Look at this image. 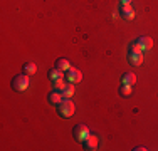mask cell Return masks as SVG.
Returning <instances> with one entry per match:
<instances>
[{
    "mask_svg": "<svg viewBox=\"0 0 158 151\" xmlns=\"http://www.w3.org/2000/svg\"><path fill=\"white\" fill-rule=\"evenodd\" d=\"M119 14H121V17L125 18V20H133L135 18V10H133L131 5H121Z\"/></svg>",
    "mask_w": 158,
    "mask_h": 151,
    "instance_id": "cell-7",
    "label": "cell"
},
{
    "mask_svg": "<svg viewBox=\"0 0 158 151\" xmlns=\"http://www.w3.org/2000/svg\"><path fill=\"white\" fill-rule=\"evenodd\" d=\"M121 5H131V0H119Z\"/></svg>",
    "mask_w": 158,
    "mask_h": 151,
    "instance_id": "cell-18",
    "label": "cell"
},
{
    "mask_svg": "<svg viewBox=\"0 0 158 151\" xmlns=\"http://www.w3.org/2000/svg\"><path fill=\"white\" fill-rule=\"evenodd\" d=\"M22 71H24V74L32 76V74H35V72H37V66H35L34 62H27V64H24Z\"/></svg>",
    "mask_w": 158,
    "mask_h": 151,
    "instance_id": "cell-14",
    "label": "cell"
},
{
    "mask_svg": "<svg viewBox=\"0 0 158 151\" xmlns=\"http://www.w3.org/2000/svg\"><path fill=\"white\" fill-rule=\"evenodd\" d=\"M135 82H136V74H135V72H125L121 76V84L135 86Z\"/></svg>",
    "mask_w": 158,
    "mask_h": 151,
    "instance_id": "cell-13",
    "label": "cell"
},
{
    "mask_svg": "<svg viewBox=\"0 0 158 151\" xmlns=\"http://www.w3.org/2000/svg\"><path fill=\"white\" fill-rule=\"evenodd\" d=\"M74 111H76V108H74V103L71 99H62L57 104V112L62 118H71L74 114Z\"/></svg>",
    "mask_w": 158,
    "mask_h": 151,
    "instance_id": "cell-2",
    "label": "cell"
},
{
    "mask_svg": "<svg viewBox=\"0 0 158 151\" xmlns=\"http://www.w3.org/2000/svg\"><path fill=\"white\" fill-rule=\"evenodd\" d=\"M76 84H71V82H67L66 88H64L61 92H62V97L64 99H71V97L74 96V92H76V88H74Z\"/></svg>",
    "mask_w": 158,
    "mask_h": 151,
    "instance_id": "cell-11",
    "label": "cell"
},
{
    "mask_svg": "<svg viewBox=\"0 0 158 151\" xmlns=\"http://www.w3.org/2000/svg\"><path fill=\"white\" fill-rule=\"evenodd\" d=\"M62 99H64V97H62V92H61V91H57V89L51 91V92L47 94V101H49L51 104H59Z\"/></svg>",
    "mask_w": 158,
    "mask_h": 151,
    "instance_id": "cell-8",
    "label": "cell"
},
{
    "mask_svg": "<svg viewBox=\"0 0 158 151\" xmlns=\"http://www.w3.org/2000/svg\"><path fill=\"white\" fill-rule=\"evenodd\" d=\"M82 148L88 149V151H94V149H98V138H96L94 134H89L88 138L82 141Z\"/></svg>",
    "mask_w": 158,
    "mask_h": 151,
    "instance_id": "cell-5",
    "label": "cell"
},
{
    "mask_svg": "<svg viewBox=\"0 0 158 151\" xmlns=\"http://www.w3.org/2000/svg\"><path fill=\"white\" fill-rule=\"evenodd\" d=\"M130 51H133V52H143L141 49H140V45H138V42L135 40L133 44H131V47H130Z\"/></svg>",
    "mask_w": 158,
    "mask_h": 151,
    "instance_id": "cell-17",
    "label": "cell"
},
{
    "mask_svg": "<svg viewBox=\"0 0 158 151\" xmlns=\"http://www.w3.org/2000/svg\"><path fill=\"white\" fill-rule=\"evenodd\" d=\"M54 67H57V69H61V71H64V72H67V71L71 69V62L67 59H64V57H59L57 60H56V66Z\"/></svg>",
    "mask_w": 158,
    "mask_h": 151,
    "instance_id": "cell-12",
    "label": "cell"
},
{
    "mask_svg": "<svg viewBox=\"0 0 158 151\" xmlns=\"http://www.w3.org/2000/svg\"><path fill=\"white\" fill-rule=\"evenodd\" d=\"M52 84H54V89H57V91H62L64 88H66V84H67V82L64 81V79H59V81L52 82Z\"/></svg>",
    "mask_w": 158,
    "mask_h": 151,
    "instance_id": "cell-16",
    "label": "cell"
},
{
    "mask_svg": "<svg viewBox=\"0 0 158 151\" xmlns=\"http://www.w3.org/2000/svg\"><path fill=\"white\" fill-rule=\"evenodd\" d=\"M119 94H121L123 97H130L131 94H133V86H130V84H121Z\"/></svg>",
    "mask_w": 158,
    "mask_h": 151,
    "instance_id": "cell-15",
    "label": "cell"
},
{
    "mask_svg": "<svg viewBox=\"0 0 158 151\" xmlns=\"http://www.w3.org/2000/svg\"><path fill=\"white\" fill-rule=\"evenodd\" d=\"M89 134L91 133H89V128L86 126V124H76V126L73 128V136H74V139L79 141V143H82Z\"/></svg>",
    "mask_w": 158,
    "mask_h": 151,
    "instance_id": "cell-3",
    "label": "cell"
},
{
    "mask_svg": "<svg viewBox=\"0 0 158 151\" xmlns=\"http://www.w3.org/2000/svg\"><path fill=\"white\" fill-rule=\"evenodd\" d=\"M47 77L51 79L52 82H56V81H59V79H64V71L57 69V67H52V69L47 72Z\"/></svg>",
    "mask_w": 158,
    "mask_h": 151,
    "instance_id": "cell-10",
    "label": "cell"
},
{
    "mask_svg": "<svg viewBox=\"0 0 158 151\" xmlns=\"http://www.w3.org/2000/svg\"><path fill=\"white\" fill-rule=\"evenodd\" d=\"M29 84H31V79H29L27 74H19L15 77L12 79V88L14 91H17V92H24V91H27Z\"/></svg>",
    "mask_w": 158,
    "mask_h": 151,
    "instance_id": "cell-1",
    "label": "cell"
},
{
    "mask_svg": "<svg viewBox=\"0 0 158 151\" xmlns=\"http://www.w3.org/2000/svg\"><path fill=\"white\" fill-rule=\"evenodd\" d=\"M66 81H67V82H71V84H79V82L82 81V74H81V71L76 69V67H71V69L66 72Z\"/></svg>",
    "mask_w": 158,
    "mask_h": 151,
    "instance_id": "cell-4",
    "label": "cell"
},
{
    "mask_svg": "<svg viewBox=\"0 0 158 151\" xmlns=\"http://www.w3.org/2000/svg\"><path fill=\"white\" fill-rule=\"evenodd\" d=\"M136 42H138V45H140V49H141L143 52H145V51H150V49L153 47V40H152V37H148V35L138 37Z\"/></svg>",
    "mask_w": 158,
    "mask_h": 151,
    "instance_id": "cell-6",
    "label": "cell"
},
{
    "mask_svg": "<svg viewBox=\"0 0 158 151\" xmlns=\"http://www.w3.org/2000/svg\"><path fill=\"white\" fill-rule=\"evenodd\" d=\"M128 60H130L131 66H140V64L143 62V52H133V51H130Z\"/></svg>",
    "mask_w": 158,
    "mask_h": 151,
    "instance_id": "cell-9",
    "label": "cell"
}]
</instances>
